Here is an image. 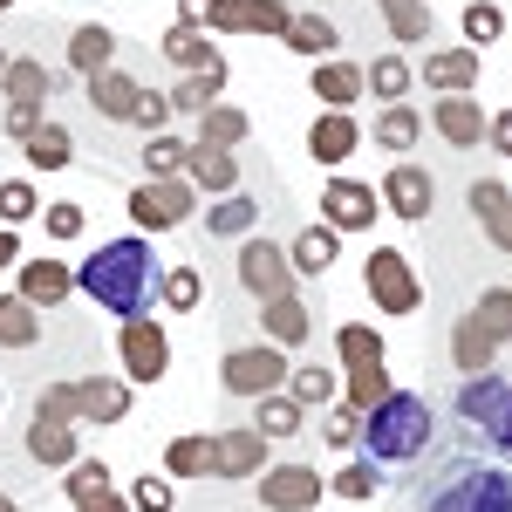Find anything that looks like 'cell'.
Instances as JSON below:
<instances>
[{"mask_svg":"<svg viewBox=\"0 0 512 512\" xmlns=\"http://www.w3.org/2000/svg\"><path fill=\"white\" fill-rule=\"evenodd\" d=\"M158 280H164V267H158V253H151V239L130 233V239H103V246L82 260L76 287L96 308H110L117 321H137V315H151Z\"/></svg>","mask_w":512,"mask_h":512,"instance_id":"6da1fadb","label":"cell"},{"mask_svg":"<svg viewBox=\"0 0 512 512\" xmlns=\"http://www.w3.org/2000/svg\"><path fill=\"white\" fill-rule=\"evenodd\" d=\"M431 437H437V417L417 390H390L376 410H362V451H369L376 465H410V458H424Z\"/></svg>","mask_w":512,"mask_h":512,"instance_id":"7a4b0ae2","label":"cell"},{"mask_svg":"<svg viewBox=\"0 0 512 512\" xmlns=\"http://www.w3.org/2000/svg\"><path fill=\"white\" fill-rule=\"evenodd\" d=\"M506 349H512V287H492V294H478V301H472V315L458 321V335H451V362L472 369V376H485Z\"/></svg>","mask_w":512,"mask_h":512,"instance_id":"3957f363","label":"cell"},{"mask_svg":"<svg viewBox=\"0 0 512 512\" xmlns=\"http://www.w3.org/2000/svg\"><path fill=\"white\" fill-rule=\"evenodd\" d=\"M424 512H512V472L485 465V458H465L424 492Z\"/></svg>","mask_w":512,"mask_h":512,"instance_id":"277c9868","label":"cell"},{"mask_svg":"<svg viewBox=\"0 0 512 512\" xmlns=\"http://www.w3.org/2000/svg\"><path fill=\"white\" fill-rule=\"evenodd\" d=\"M458 417L472 424L499 458H512V383L506 376H465V390H458Z\"/></svg>","mask_w":512,"mask_h":512,"instance_id":"5b68a950","label":"cell"},{"mask_svg":"<svg viewBox=\"0 0 512 512\" xmlns=\"http://www.w3.org/2000/svg\"><path fill=\"white\" fill-rule=\"evenodd\" d=\"M362 287L383 315H417L424 308V280L410 274V253H396V246H376L362 260Z\"/></svg>","mask_w":512,"mask_h":512,"instance_id":"8992f818","label":"cell"},{"mask_svg":"<svg viewBox=\"0 0 512 512\" xmlns=\"http://www.w3.org/2000/svg\"><path fill=\"white\" fill-rule=\"evenodd\" d=\"M287 369H294L287 349H274V342H246V349H233L226 362H219V383H226L233 396H253V403H260V396L287 390Z\"/></svg>","mask_w":512,"mask_h":512,"instance_id":"52a82bcc","label":"cell"},{"mask_svg":"<svg viewBox=\"0 0 512 512\" xmlns=\"http://www.w3.org/2000/svg\"><path fill=\"white\" fill-rule=\"evenodd\" d=\"M192 212H198L192 178H144V185L130 192V219H137V233H178Z\"/></svg>","mask_w":512,"mask_h":512,"instance_id":"ba28073f","label":"cell"},{"mask_svg":"<svg viewBox=\"0 0 512 512\" xmlns=\"http://www.w3.org/2000/svg\"><path fill=\"white\" fill-rule=\"evenodd\" d=\"M117 355H123V383H164V369H171V342L151 315L117 328Z\"/></svg>","mask_w":512,"mask_h":512,"instance_id":"9c48e42d","label":"cell"},{"mask_svg":"<svg viewBox=\"0 0 512 512\" xmlns=\"http://www.w3.org/2000/svg\"><path fill=\"white\" fill-rule=\"evenodd\" d=\"M239 287H246L253 301L294 294V260H287V246H274V239H246V246H239Z\"/></svg>","mask_w":512,"mask_h":512,"instance_id":"30bf717a","label":"cell"},{"mask_svg":"<svg viewBox=\"0 0 512 512\" xmlns=\"http://www.w3.org/2000/svg\"><path fill=\"white\" fill-rule=\"evenodd\" d=\"M253 492H260L267 512H315L321 492H328V478H315L308 465H274V472L253 478Z\"/></svg>","mask_w":512,"mask_h":512,"instance_id":"8fae6325","label":"cell"},{"mask_svg":"<svg viewBox=\"0 0 512 512\" xmlns=\"http://www.w3.org/2000/svg\"><path fill=\"white\" fill-rule=\"evenodd\" d=\"M287 21H294V7H280V0H212V14H205V28H219V35H287Z\"/></svg>","mask_w":512,"mask_h":512,"instance_id":"7c38bea8","label":"cell"},{"mask_svg":"<svg viewBox=\"0 0 512 512\" xmlns=\"http://www.w3.org/2000/svg\"><path fill=\"white\" fill-rule=\"evenodd\" d=\"M376 198L390 205L403 226H424V219H431V205H437V185H431V171H424V164H396Z\"/></svg>","mask_w":512,"mask_h":512,"instance_id":"4fadbf2b","label":"cell"},{"mask_svg":"<svg viewBox=\"0 0 512 512\" xmlns=\"http://www.w3.org/2000/svg\"><path fill=\"white\" fill-rule=\"evenodd\" d=\"M260 472H267V437L253 424L212 437V478H260Z\"/></svg>","mask_w":512,"mask_h":512,"instance_id":"5bb4252c","label":"cell"},{"mask_svg":"<svg viewBox=\"0 0 512 512\" xmlns=\"http://www.w3.org/2000/svg\"><path fill=\"white\" fill-rule=\"evenodd\" d=\"M321 205H328V226H335V233H362V226H376V212H383V198L369 192V185H355V178H328Z\"/></svg>","mask_w":512,"mask_h":512,"instance_id":"9a60e30c","label":"cell"},{"mask_svg":"<svg viewBox=\"0 0 512 512\" xmlns=\"http://www.w3.org/2000/svg\"><path fill=\"white\" fill-rule=\"evenodd\" d=\"M431 123H437V137L451 144V151H478L485 144V110H478V96H437V110H431Z\"/></svg>","mask_w":512,"mask_h":512,"instance_id":"2e32d148","label":"cell"},{"mask_svg":"<svg viewBox=\"0 0 512 512\" xmlns=\"http://www.w3.org/2000/svg\"><path fill=\"white\" fill-rule=\"evenodd\" d=\"M417 76L431 82L437 96H472V82H478V48H465V41H458V48H431Z\"/></svg>","mask_w":512,"mask_h":512,"instance_id":"e0dca14e","label":"cell"},{"mask_svg":"<svg viewBox=\"0 0 512 512\" xmlns=\"http://www.w3.org/2000/svg\"><path fill=\"white\" fill-rule=\"evenodd\" d=\"M76 417L82 424H123V417H130V383H123V376H82L76 383Z\"/></svg>","mask_w":512,"mask_h":512,"instance_id":"ac0fdd59","label":"cell"},{"mask_svg":"<svg viewBox=\"0 0 512 512\" xmlns=\"http://www.w3.org/2000/svg\"><path fill=\"white\" fill-rule=\"evenodd\" d=\"M28 458H35V465H55V472H69V465H76V424L55 417V410H35V424H28Z\"/></svg>","mask_w":512,"mask_h":512,"instance_id":"d6986e66","label":"cell"},{"mask_svg":"<svg viewBox=\"0 0 512 512\" xmlns=\"http://www.w3.org/2000/svg\"><path fill=\"white\" fill-rule=\"evenodd\" d=\"M76 294V274L62 260H21V301L28 308H62Z\"/></svg>","mask_w":512,"mask_h":512,"instance_id":"ffe728a7","label":"cell"},{"mask_svg":"<svg viewBox=\"0 0 512 512\" xmlns=\"http://www.w3.org/2000/svg\"><path fill=\"white\" fill-rule=\"evenodd\" d=\"M355 144H362V130H355L349 110H321L315 130H308V158H315V164H342V158H355Z\"/></svg>","mask_w":512,"mask_h":512,"instance_id":"44dd1931","label":"cell"},{"mask_svg":"<svg viewBox=\"0 0 512 512\" xmlns=\"http://www.w3.org/2000/svg\"><path fill=\"white\" fill-rule=\"evenodd\" d=\"M137 89H144V82H130L117 62H110V69H96V76H89V110H96V117H110V123H130Z\"/></svg>","mask_w":512,"mask_h":512,"instance_id":"7402d4cb","label":"cell"},{"mask_svg":"<svg viewBox=\"0 0 512 512\" xmlns=\"http://www.w3.org/2000/svg\"><path fill=\"white\" fill-rule=\"evenodd\" d=\"M260 328H267V342H274V349H301V342L315 335V321H308V308H301L294 294L260 301Z\"/></svg>","mask_w":512,"mask_h":512,"instance_id":"603a6c76","label":"cell"},{"mask_svg":"<svg viewBox=\"0 0 512 512\" xmlns=\"http://www.w3.org/2000/svg\"><path fill=\"white\" fill-rule=\"evenodd\" d=\"M472 219L492 233V246H506V253H512V192L499 185V178H478V185H472Z\"/></svg>","mask_w":512,"mask_h":512,"instance_id":"cb8c5ba5","label":"cell"},{"mask_svg":"<svg viewBox=\"0 0 512 512\" xmlns=\"http://www.w3.org/2000/svg\"><path fill=\"white\" fill-rule=\"evenodd\" d=\"M219 96H226V62H212V69H192V76L171 89V110H178V117H205Z\"/></svg>","mask_w":512,"mask_h":512,"instance_id":"d4e9b609","label":"cell"},{"mask_svg":"<svg viewBox=\"0 0 512 512\" xmlns=\"http://www.w3.org/2000/svg\"><path fill=\"white\" fill-rule=\"evenodd\" d=\"M253 219H260V198H246V192H226L219 205H205L198 212V226L212 239H239V233H253Z\"/></svg>","mask_w":512,"mask_h":512,"instance_id":"484cf974","label":"cell"},{"mask_svg":"<svg viewBox=\"0 0 512 512\" xmlns=\"http://www.w3.org/2000/svg\"><path fill=\"white\" fill-rule=\"evenodd\" d=\"M185 178H192V192L226 198V192H239V158H233V151H198V144H192V164H185Z\"/></svg>","mask_w":512,"mask_h":512,"instance_id":"4316f807","label":"cell"},{"mask_svg":"<svg viewBox=\"0 0 512 512\" xmlns=\"http://www.w3.org/2000/svg\"><path fill=\"white\" fill-rule=\"evenodd\" d=\"M246 130H253V117H246V110L212 103V110L198 117V151H239V144H246Z\"/></svg>","mask_w":512,"mask_h":512,"instance_id":"83f0119b","label":"cell"},{"mask_svg":"<svg viewBox=\"0 0 512 512\" xmlns=\"http://www.w3.org/2000/svg\"><path fill=\"white\" fill-rule=\"evenodd\" d=\"M110 55H117V35H110L103 21H82L76 35H69V69H76L82 82L96 76V69H110Z\"/></svg>","mask_w":512,"mask_h":512,"instance_id":"f1b7e54d","label":"cell"},{"mask_svg":"<svg viewBox=\"0 0 512 512\" xmlns=\"http://www.w3.org/2000/svg\"><path fill=\"white\" fill-rule=\"evenodd\" d=\"M287 260H294V274H328L342 260V233L335 226H308V233L287 246Z\"/></svg>","mask_w":512,"mask_h":512,"instance_id":"f546056e","label":"cell"},{"mask_svg":"<svg viewBox=\"0 0 512 512\" xmlns=\"http://www.w3.org/2000/svg\"><path fill=\"white\" fill-rule=\"evenodd\" d=\"M287 48H294V55H308V62H328V55H335V48H342V35H335V28H328V14H294V21H287Z\"/></svg>","mask_w":512,"mask_h":512,"instance_id":"4dcf8cb0","label":"cell"},{"mask_svg":"<svg viewBox=\"0 0 512 512\" xmlns=\"http://www.w3.org/2000/svg\"><path fill=\"white\" fill-rule=\"evenodd\" d=\"M315 96L328 103V110H349L355 96H362V69H355V62H342V55L315 62Z\"/></svg>","mask_w":512,"mask_h":512,"instance_id":"1f68e13d","label":"cell"},{"mask_svg":"<svg viewBox=\"0 0 512 512\" xmlns=\"http://www.w3.org/2000/svg\"><path fill=\"white\" fill-rule=\"evenodd\" d=\"M41 342V308H28L21 294H0V349H35Z\"/></svg>","mask_w":512,"mask_h":512,"instance_id":"d6a6232c","label":"cell"},{"mask_svg":"<svg viewBox=\"0 0 512 512\" xmlns=\"http://www.w3.org/2000/svg\"><path fill=\"white\" fill-rule=\"evenodd\" d=\"M410 82H417V69H410L403 55H376V62L362 69V89H369V96H383V103H403V96H410Z\"/></svg>","mask_w":512,"mask_h":512,"instance_id":"836d02e7","label":"cell"},{"mask_svg":"<svg viewBox=\"0 0 512 512\" xmlns=\"http://www.w3.org/2000/svg\"><path fill=\"white\" fill-rule=\"evenodd\" d=\"M164 62H178V69L192 76V69H212V62H219V48L205 41V28H185V21H178V28L164 35Z\"/></svg>","mask_w":512,"mask_h":512,"instance_id":"e575fe53","label":"cell"},{"mask_svg":"<svg viewBox=\"0 0 512 512\" xmlns=\"http://www.w3.org/2000/svg\"><path fill=\"white\" fill-rule=\"evenodd\" d=\"M21 151H28V164H35V171H62V164L76 158V137H69L62 123H41V130L28 137V144H21Z\"/></svg>","mask_w":512,"mask_h":512,"instance_id":"d590c367","label":"cell"},{"mask_svg":"<svg viewBox=\"0 0 512 512\" xmlns=\"http://www.w3.org/2000/svg\"><path fill=\"white\" fill-rule=\"evenodd\" d=\"M253 431L267 437V444H274V437H294V431H301V403H294L287 390L260 396V410H253Z\"/></svg>","mask_w":512,"mask_h":512,"instance_id":"8d00e7d4","label":"cell"},{"mask_svg":"<svg viewBox=\"0 0 512 512\" xmlns=\"http://www.w3.org/2000/svg\"><path fill=\"white\" fill-rule=\"evenodd\" d=\"M424 137V117L410 110V103H383V117H376V144L383 151H410Z\"/></svg>","mask_w":512,"mask_h":512,"instance_id":"74e56055","label":"cell"},{"mask_svg":"<svg viewBox=\"0 0 512 512\" xmlns=\"http://www.w3.org/2000/svg\"><path fill=\"white\" fill-rule=\"evenodd\" d=\"M383 396H390V369H383V362H369V369H349V383H342V403H349L355 417H362V410H376Z\"/></svg>","mask_w":512,"mask_h":512,"instance_id":"f35d334b","label":"cell"},{"mask_svg":"<svg viewBox=\"0 0 512 512\" xmlns=\"http://www.w3.org/2000/svg\"><path fill=\"white\" fill-rule=\"evenodd\" d=\"M185 164H192V144H178L171 130L144 144V178H185Z\"/></svg>","mask_w":512,"mask_h":512,"instance_id":"ab89813d","label":"cell"},{"mask_svg":"<svg viewBox=\"0 0 512 512\" xmlns=\"http://www.w3.org/2000/svg\"><path fill=\"white\" fill-rule=\"evenodd\" d=\"M335 355H342L349 369H369V362H383V335L362 328V321H342V328H335Z\"/></svg>","mask_w":512,"mask_h":512,"instance_id":"60d3db41","label":"cell"},{"mask_svg":"<svg viewBox=\"0 0 512 512\" xmlns=\"http://www.w3.org/2000/svg\"><path fill=\"white\" fill-rule=\"evenodd\" d=\"M383 21L396 41H431V0H383Z\"/></svg>","mask_w":512,"mask_h":512,"instance_id":"b9f144b4","label":"cell"},{"mask_svg":"<svg viewBox=\"0 0 512 512\" xmlns=\"http://www.w3.org/2000/svg\"><path fill=\"white\" fill-rule=\"evenodd\" d=\"M164 472L171 478H212V437H178L164 451Z\"/></svg>","mask_w":512,"mask_h":512,"instance_id":"7bdbcfd3","label":"cell"},{"mask_svg":"<svg viewBox=\"0 0 512 512\" xmlns=\"http://www.w3.org/2000/svg\"><path fill=\"white\" fill-rule=\"evenodd\" d=\"M287 396H294L301 410H315V403H335L342 383H335V369H287Z\"/></svg>","mask_w":512,"mask_h":512,"instance_id":"ee69618b","label":"cell"},{"mask_svg":"<svg viewBox=\"0 0 512 512\" xmlns=\"http://www.w3.org/2000/svg\"><path fill=\"white\" fill-rule=\"evenodd\" d=\"M0 89H7V103H48V69L41 62H7Z\"/></svg>","mask_w":512,"mask_h":512,"instance_id":"f6af8a7d","label":"cell"},{"mask_svg":"<svg viewBox=\"0 0 512 512\" xmlns=\"http://www.w3.org/2000/svg\"><path fill=\"white\" fill-rule=\"evenodd\" d=\"M158 294H164L171 315H192L198 301H205V280H198V267H171V274L158 280Z\"/></svg>","mask_w":512,"mask_h":512,"instance_id":"bcb514c9","label":"cell"},{"mask_svg":"<svg viewBox=\"0 0 512 512\" xmlns=\"http://www.w3.org/2000/svg\"><path fill=\"white\" fill-rule=\"evenodd\" d=\"M376 485H383V465H376V458L342 465V472L328 478V492H335V499H376Z\"/></svg>","mask_w":512,"mask_h":512,"instance_id":"7dc6e473","label":"cell"},{"mask_svg":"<svg viewBox=\"0 0 512 512\" xmlns=\"http://www.w3.org/2000/svg\"><path fill=\"white\" fill-rule=\"evenodd\" d=\"M485 41H506V14L492 0H472L465 7V48H485Z\"/></svg>","mask_w":512,"mask_h":512,"instance_id":"c3c4849f","label":"cell"},{"mask_svg":"<svg viewBox=\"0 0 512 512\" xmlns=\"http://www.w3.org/2000/svg\"><path fill=\"white\" fill-rule=\"evenodd\" d=\"M35 185H28V178H7V185H0V226H21V219H35Z\"/></svg>","mask_w":512,"mask_h":512,"instance_id":"681fc988","label":"cell"},{"mask_svg":"<svg viewBox=\"0 0 512 512\" xmlns=\"http://www.w3.org/2000/svg\"><path fill=\"white\" fill-rule=\"evenodd\" d=\"M321 437H328L335 451H349V444H362V417H355L349 403H328V417H321Z\"/></svg>","mask_w":512,"mask_h":512,"instance_id":"f907efd6","label":"cell"},{"mask_svg":"<svg viewBox=\"0 0 512 512\" xmlns=\"http://www.w3.org/2000/svg\"><path fill=\"white\" fill-rule=\"evenodd\" d=\"M171 506H178L171 478H137V485H130V512H171Z\"/></svg>","mask_w":512,"mask_h":512,"instance_id":"816d5d0a","label":"cell"},{"mask_svg":"<svg viewBox=\"0 0 512 512\" xmlns=\"http://www.w3.org/2000/svg\"><path fill=\"white\" fill-rule=\"evenodd\" d=\"M96 485H110V465H103V458H76L69 478H62V492H69V499H89Z\"/></svg>","mask_w":512,"mask_h":512,"instance_id":"f5cc1de1","label":"cell"},{"mask_svg":"<svg viewBox=\"0 0 512 512\" xmlns=\"http://www.w3.org/2000/svg\"><path fill=\"white\" fill-rule=\"evenodd\" d=\"M164 117H171V96H158V89H137V110H130V123L158 137V130H164Z\"/></svg>","mask_w":512,"mask_h":512,"instance_id":"db71d44e","label":"cell"},{"mask_svg":"<svg viewBox=\"0 0 512 512\" xmlns=\"http://www.w3.org/2000/svg\"><path fill=\"white\" fill-rule=\"evenodd\" d=\"M41 226H48L55 246H69V239H82V205H48V212H41Z\"/></svg>","mask_w":512,"mask_h":512,"instance_id":"11a10c76","label":"cell"},{"mask_svg":"<svg viewBox=\"0 0 512 512\" xmlns=\"http://www.w3.org/2000/svg\"><path fill=\"white\" fill-rule=\"evenodd\" d=\"M0 130H7L14 144H28V137L41 130V103H7V123H0Z\"/></svg>","mask_w":512,"mask_h":512,"instance_id":"9f6ffc18","label":"cell"},{"mask_svg":"<svg viewBox=\"0 0 512 512\" xmlns=\"http://www.w3.org/2000/svg\"><path fill=\"white\" fill-rule=\"evenodd\" d=\"M76 512H130V499H123L117 485H96L89 499H76Z\"/></svg>","mask_w":512,"mask_h":512,"instance_id":"6f0895ef","label":"cell"},{"mask_svg":"<svg viewBox=\"0 0 512 512\" xmlns=\"http://www.w3.org/2000/svg\"><path fill=\"white\" fill-rule=\"evenodd\" d=\"M485 144H492V151H506V158H512V110H499V117L485 123Z\"/></svg>","mask_w":512,"mask_h":512,"instance_id":"680465c9","label":"cell"},{"mask_svg":"<svg viewBox=\"0 0 512 512\" xmlns=\"http://www.w3.org/2000/svg\"><path fill=\"white\" fill-rule=\"evenodd\" d=\"M205 14H212V0H178V21L185 28H205Z\"/></svg>","mask_w":512,"mask_h":512,"instance_id":"91938a15","label":"cell"},{"mask_svg":"<svg viewBox=\"0 0 512 512\" xmlns=\"http://www.w3.org/2000/svg\"><path fill=\"white\" fill-rule=\"evenodd\" d=\"M0 267H21V239H14V226H0Z\"/></svg>","mask_w":512,"mask_h":512,"instance_id":"94428289","label":"cell"},{"mask_svg":"<svg viewBox=\"0 0 512 512\" xmlns=\"http://www.w3.org/2000/svg\"><path fill=\"white\" fill-rule=\"evenodd\" d=\"M0 512H21V506H14V499H7V492H0Z\"/></svg>","mask_w":512,"mask_h":512,"instance_id":"6125c7cd","label":"cell"},{"mask_svg":"<svg viewBox=\"0 0 512 512\" xmlns=\"http://www.w3.org/2000/svg\"><path fill=\"white\" fill-rule=\"evenodd\" d=\"M0 76H7V55H0Z\"/></svg>","mask_w":512,"mask_h":512,"instance_id":"be15d7a7","label":"cell"},{"mask_svg":"<svg viewBox=\"0 0 512 512\" xmlns=\"http://www.w3.org/2000/svg\"><path fill=\"white\" fill-rule=\"evenodd\" d=\"M7 7H14V0H0V14H7Z\"/></svg>","mask_w":512,"mask_h":512,"instance_id":"e7e4bbea","label":"cell"}]
</instances>
